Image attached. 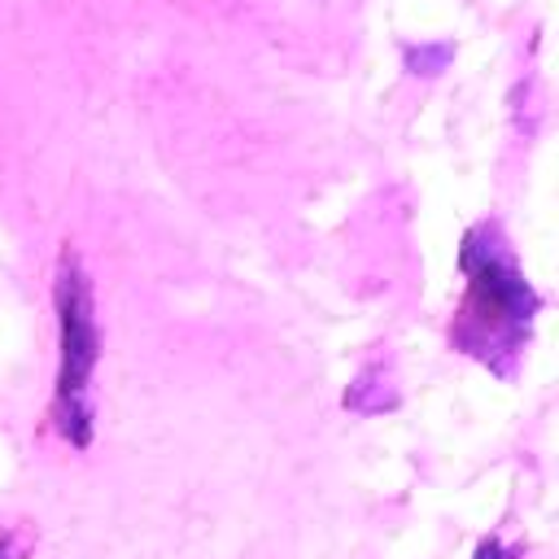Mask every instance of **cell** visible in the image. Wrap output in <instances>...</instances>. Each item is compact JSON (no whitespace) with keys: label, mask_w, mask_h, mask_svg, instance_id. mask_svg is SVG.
<instances>
[{"label":"cell","mask_w":559,"mask_h":559,"mask_svg":"<svg viewBox=\"0 0 559 559\" xmlns=\"http://www.w3.org/2000/svg\"><path fill=\"white\" fill-rule=\"evenodd\" d=\"M26 542L22 537H13V533H0V559H26Z\"/></svg>","instance_id":"cell-4"},{"label":"cell","mask_w":559,"mask_h":559,"mask_svg":"<svg viewBox=\"0 0 559 559\" xmlns=\"http://www.w3.org/2000/svg\"><path fill=\"white\" fill-rule=\"evenodd\" d=\"M476 559H515V555H511V550H507L498 537H485V542L476 546Z\"/></svg>","instance_id":"cell-5"},{"label":"cell","mask_w":559,"mask_h":559,"mask_svg":"<svg viewBox=\"0 0 559 559\" xmlns=\"http://www.w3.org/2000/svg\"><path fill=\"white\" fill-rule=\"evenodd\" d=\"M52 306H57V389L48 419L61 441L74 450L92 445L96 432V397H92V376L100 362V328H96V297L92 280L79 262V253L66 245L57 258V280H52Z\"/></svg>","instance_id":"cell-2"},{"label":"cell","mask_w":559,"mask_h":559,"mask_svg":"<svg viewBox=\"0 0 559 559\" xmlns=\"http://www.w3.org/2000/svg\"><path fill=\"white\" fill-rule=\"evenodd\" d=\"M459 262L467 275V293H463V306L454 310L450 345L507 380L515 371L524 341H528V328H533L542 297L520 275L515 253L507 249L498 223H476L463 240Z\"/></svg>","instance_id":"cell-1"},{"label":"cell","mask_w":559,"mask_h":559,"mask_svg":"<svg viewBox=\"0 0 559 559\" xmlns=\"http://www.w3.org/2000/svg\"><path fill=\"white\" fill-rule=\"evenodd\" d=\"M397 402H402V397H397V389L384 380L380 367H367V371L345 389V397H341V406L354 411V415H380V411H393Z\"/></svg>","instance_id":"cell-3"}]
</instances>
